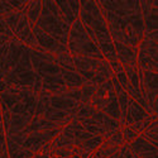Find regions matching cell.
Masks as SVG:
<instances>
[{
	"mask_svg": "<svg viewBox=\"0 0 158 158\" xmlns=\"http://www.w3.org/2000/svg\"><path fill=\"white\" fill-rule=\"evenodd\" d=\"M106 22L113 42L137 48L144 37L139 2H96Z\"/></svg>",
	"mask_w": 158,
	"mask_h": 158,
	"instance_id": "cell-1",
	"label": "cell"
},
{
	"mask_svg": "<svg viewBox=\"0 0 158 158\" xmlns=\"http://www.w3.org/2000/svg\"><path fill=\"white\" fill-rule=\"evenodd\" d=\"M84 28L93 42L98 44L104 58L108 62L116 60L114 42L110 37L106 22H105L96 2H80V17Z\"/></svg>",
	"mask_w": 158,
	"mask_h": 158,
	"instance_id": "cell-2",
	"label": "cell"
},
{
	"mask_svg": "<svg viewBox=\"0 0 158 158\" xmlns=\"http://www.w3.org/2000/svg\"><path fill=\"white\" fill-rule=\"evenodd\" d=\"M35 27L55 38L58 43L67 46V38L71 27L64 23L55 2H42L41 14L37 19Z\"/></svg>",
	"mask_w": 158,
	"mask_h": 158,
	"instance_id": "cell-3",
	"label": "cell"
},
{
	"mask_svg": "<svg viewBox=\"0 0 158 158\" xmlns=\"http://www.w3.org/2000/svg\"><path fill=\"white\" fill-rule=\"evenodd\" d=\"M67 51L72 57L80 56V57L95 58L98 61L105 60L98 44L94 43L93 39L86 33L80 19L75 20V23L70 28L69 38H67Z\"/></svg>",
	"mask_w": 158,
	"mask_h": 158,
	"instance_id": "cell-4",
	"label": "cell"
},
{
	"mask_svg": "<svg viewBox=\"0 0 158 158\" xmlns=\"http://www.w3.org/2000/svg\"><path fill=\"white\" fill-rule=\"evenodd\" d=\"M90 104L93 105L95 110L104 113L105 115L113 118L115 120H120V109L111 78L96 86V90Z\"/></svg>",
	"mask_w": 158,
	"mask_h": 158,
	"instance_id": "cell-5",
	"label": "cell"
},
{
	"mask_svg": "<svg viewBox=\"0 0 158 158\" xmlns=\"http://www.w3.org/2000/svg\"><path fill=\"white\" fill-rule=\"evenodd\" d=\"M137 69L142 71L157 72V32H146L138 44Z\"/></svg>",
	"mask_w": 158,
	"mask_h": 158,
	"instance_id": "cell-6",
	"label": "cell"
},
{
	"mask_svg": "<svg viewBox=\"0 0 158 158\" xmlns=\"http://www.w3.org/2000/svg\"><path fill=\"white\" fill-rule=\"evenodd\" d=\"M63 128H56L51 130H44V131H35V133H31L28 135H25V140L23 143V148L27 149L32 153H39V151L42 149L43 146H46L47 143L51 140H53Z\"/></svg>",
	"mask_w": 158,
	"mask_h": 158,
	"instance_id": "cell-7",
	"label": "cell"
},
{
	"mask_svg": "<svg viewBox=\"0 0 158 158\" xmlns=\"http://www.w3.org/2000/svg\"><path fill=\"white\" fill-rule=\"evenodd\" d=\"M32 33L34 35V39H35L38 47L41 48L42 51L47 52V53L57 56V55L69 52L67 51V46H63V44L58 43L55 38H52L51 35L46 34L43 31H41L38 27H35V25L32 28Z\"/></svg>",
	"mask_w": 158,
	"mask_h": 158,
	"instance_id": "cell-8",
	"label": "cell"
},
{
	"mask_svg": "<svg viewBox=\"0 0 158 158\" xmlns=\"http://www.w3.org/2000/svg\"><path fill=\"white\" fill-rule=\"evenodd\" d=\"M67 93H64L62 95H57V96L51 95L49 96V105L55 109L64 111L67 115H70L72 119H75L77 110H78V106H80V101L70 98Z\"/></svg>",
	"mask_w": 158,
	"mask_h": 158,
	"instance_id": "cell-9",
	"label": "cell"
},
{
	"mask_svg": "<svg viewBox=\"0 0 158 158\" xmlns=\"http://www.w3.org/2000/svg\"><path fill=\"white\" fill-rule=\"evenodd\" d=\"M72 58H73V66H75L76 72L84 78L85 82H90L95 76V72H96V69L100 61L95 58L80 57V56H75Z\"/></svg>",
	"mask_w": 158,
	"mask_h": 158,
	"instance_id": "cell-10",
	"label": "cell"
},
{
	"mask_svg": "<svg viewBox=\"0 0 158 158\" xmlns=\"http://www.w3.org/2000/svg\"><path fill=\"white\" fill-rule=\"evenodd\" d=\"M146 32H157V2H139Z\"/></svg>",
	"mask_w": 158,
	"mask_h": 158,
	"instance_id": "cell-11",
	"label": "cell"
},
{
	"mask_svg": "<svg viewBox=\"0 0 158 158\" xmlns=\"http://www.w3.org/2000/svg\"><path fill=\"white\" fill-rule=\"evenodd\" d=\"M114 48L116 53V60L123 67H125V66H128V67H137L138 48H131L115 42H114Z\"/></svg>",
	"mask_w": 158,
	"mask_h": 158,
	"instance_id": "cell-12",
	"label": "cell"
},
{
	"mask_svg": "<svg viewBox=\"0 0 158 158\" xmlns=\"http://www.w3.org/2000/svg\"><path fill=\"white\" fill-rule=\"evenodd\" d=\"M64 23L71 27L80 17V2H55Z\"/></svg>",
	"mask_w": 158,
	"mask_h": 158,
	"instance_id": "cell-13",
	"label": "cell"
},
{
	"mask_svg": "<svg viewBox=\"0 0 158 158\" xmlns=\"http://www.w3.org/2000/svg\"><path fill=\"white\" fill-rule=\"evenodd\" d=\"M129 149L139 158H157V147L151 146L142 137H137L133 142L129 143Z\"/></svg>",
	"mask_w": 158,
	"mask_h": 158,
	"instance_id": "cell-14",
	"label": "cell"
},
{
	"mask_svg": "<svg viewBox=\"0 0 158 158\" xmlns=\"http://www.w3.org/2000/svg\"><path fill=\"white\" fill-rule=\"evenodd\" d=\"M151 115L144 110L140 105L133 100L131 98H128V106H127V120H125V125H133L143 119Z\"/></svg>",
	"mask_w": 158,
	"mask_h": 158,
	"instance_id": "cell-15",
	"label": "cell"
},
{
	"mask_svg": "<svg viewBox=\"0 0 158 158\" xmlns=\"http://www.w3.org/2000/svg\"><path fill=\"white\" fill-rule=\"evenodd\" d=\"M56 128H61V127H57L55 123L46 120L43 116L34 115L33 119L31 120V123L25 127V129L19 134L28 135L31 133H35V131H44V130H51V129H56Z\"/></svg>",
	"mask_w": 158,
	"mask_h": 158,
	"instance_id": "cell-16",
	"label": "cell"
},
{
	"mask_svg": "<svg viewBox=\"0 0 158 158\" xmlns=\"http://www.w3.org/2000/svg\"><path fill=\"white\" fill-rule=\"evenodd\" d=\"M46 120L48 122H52V123H55L57 127H61V128H64L67 124H70L73 119L67 115L64 111L62 110H58V109H55V108H52L51 105L48 106V109L44 111V114L42 115Z\"/></svg>",
	"mask_w": 158,
	"mask_h": 158,
	"instance_id": "cell-17",
	"label": "cell"
},
{
	"mask_svg": "<svg viewBox=\"0 0 158 158\" xmlns=\"http://www.w3.org/2000/svg\"><path fill=\"white\" fill-rule=\"evenodd\" d=\"M114 72L110 67V64L106 60H102L99 62V66H98V69H96V72H95V76L94 78L90 81V84H93L95 86L105 82V81H108L110 80V78L113 77Z\"/></svg>",
	"mask_w": 158,
	"mask_h": 158,
	"instance_id": "cell-18",
	"label": "cell"
},
{
	"mask_svg": "<svg viewBox=\"0 0 158 158\" xmlns=\"http://www.w3.org/2000/svg\"><path fill=\"white\" fill-rule=\"evenodd\" d=\"M62 80L69 90H80L82 85L85 84L84 78L78 75L77 72H71V71H64L61 70Z\"/></svg>",
	"mask_w": 158,
	"mask_h": 158,
	"instance_id": "cell-19",
	"label": "cell"
},
{
	"mask_svg": "<svg viewBox=\"0 0 158 158\" xmlns=\"http://www.w3.org/2000/svg\"><path fill=\"white\" fill-rule=\"evenodd\" d=\"M41 9H42V2H29L28 3V6L25 9V15H27V19L32 28L37 23V19L39 14H41Z\"/></svg>",
	"mask_w": 158,
	"mask_h": 158,
	"instance_id": "cell-20",
	"label": "cell"
},
{
	"mask_svg": "<svg viewBox=\"0 0 158 158\" xmlns=\"http://www.w3.org/2000/svg\"><path fill=\"white\" fill-rule=\"evenodd\" d=\"M6 149H8L9 158H32L34 156V153L24 149L19 144L9 143V144H6Z\"/></svg>",
	"mask_w": 158,
	"mask_h": 158,
	"instance_id": "cell-21",
	"label": "cell"
},
{
	"mask_svg": "<svg viewBox=\"0 0 158 158\" xmlns=\"http://www.w3.org/2000/svg\"><path fill=\"white\" fill-rule=\"evenodd\" d=\"M55 58H56V62H57V64L60 66L61 70L76 72L75 66H73V58H72V56L69 53V52H66V53H61V55H57V56H55Z\"/></svg>",
	"mask_w": 158,
	"mask_h": 158,
	"instance_id": "cell-22",
	"label": "cell"
},
{
	"mask_svg": "<svg viewBox=\"0 0 158 158\" xmlns=\"http://www.w3.org/2000/svg\"><path fill=\"white\" fill-rule=\"evenodd\" d=\"M139 137H142L146 142H148L151 146L157 147V120L152 122Z\"/></svg>",
	"mask_w": 158,
	"mask_h": 158,
	"instance_id": "cell-23",
	"label": "cell"
},
{
	"mask_svg": "<svg viewBox=\"0 0 158 158\" xmlns=\"http://www.w3.org/2000/svg\"><path fill=\"white\" fill-rule=\"evenodd\" d=\"M96 90V86L90 84V82H85L82 85V87L80 89V94H81V100H80V104H90L91 102V99H93V95Z\"/></svg>",
	"mask_w": 158,
	"mask_h": 158,
	"instance_id": "cell-24",
	"label": "cell"
},
{
	"mask_svg": "<svg viewBox=\"0 0 158 158\" xmlns=\"http://www.w3.org/2000/svg\"><path fill=\"white\" fill-rule=\"evenodd\" d=\"M122 133H123V138H124V143H125V144L131 143L137 137H139V135L135 133V131L133 130V128L129 127V125L122 127Z\"/></svg>",
	"mask_w": 158,
	"mask_h": 158,
	"instance_id": "cell-25",
	"label": "cell"
},
{
	"mask_svg": "<svg viewBox=\"0 0 158 158\" xmlns=\"http://www.w3.org/2000/svg\"><path fill=\"white\" fill-rule=\"evenodd\" d=\"M13 11H15V10L9 4V2H0V18L10 14Z\"/></svg>",
	"mask_w": 158,
	"mask_h": 158,
	"instance_id": "cell-26",
	"label": "cell"
},
{
	"mask_svg": "<svg viewBox=\"0 0 158 158\" xmlns=\"http://www.w3.org/2000/svg\"><path fill=\"white\" fill-rule=\"evenodd\" d=\"M0 134H4V135H5V133H4V125H3V118H2V115H0Z\"/></svg>",
	"mask_w": 158,
	"mask_h": 158,
	"instance_id": "cell-27",
	"label": "cell"
},
{
	"mask_svg": "<svg viewBox=\"0 0 158 158\" xmlns=\"http://www.w3.org/2000/svg\"><path fill=\"white\" fill-rule=\"evenodd\" d=\"M109 158H119V152H115V153H113Z\"/></svg>",
	"mask_w": 158,
	"mask_h": 158,
	"instance_id": "cell-28",
	"label": "cell"
},
{
	"mask_svg": "<svg viewBox=\"0 0 158 158\" xmlns=\"http://www.w3.org/2000/svg\"><path fill=\"white\" fill-rule=\"evenodd\" d=\"M0 115H2V106H0Z\"/></svg>",
	"mask_w": 158,
	"mask_h": 158,
	"instance_id": "cell-29",
	"label": "cell"
}]
</instances>
